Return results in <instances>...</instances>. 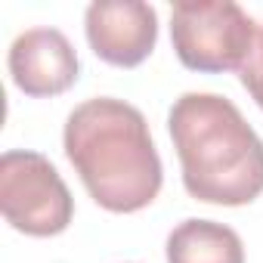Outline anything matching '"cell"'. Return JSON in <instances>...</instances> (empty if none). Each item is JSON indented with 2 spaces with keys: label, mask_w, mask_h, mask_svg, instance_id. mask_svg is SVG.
I'll use <instances>...</instances> for the list:
<instances>
[{
  "label": "cell",
  "mask_w": 263,
  "mask_h": 263,
  "mask_svg": "<svg viewBox=\"0 0 263 263\" xmlns=\"http://www.w3.org/2000/svg\"><path fill=\"white\" fill-rule=\"evenodd\" d=\"M10 74L25 96H59L78 81V53L59 28H28L10 47Z\"/></svg>",
  "instance_id": "8992f818"
},
{
  "label": "cell",
  "mask_w": 263,
  "mask_h": 263,
  "mask_svg": "<svg viewBox=\"0 0 263 263\" xmlns=\"http://www.w3.org/2000/svg\"><path fill=\"white\" fill-rule=\"evenodd\" d=\"M167 263H245V245L226 223L183 220L167 235Z\"/></svg>",
  "instance_id": "52a82bcc"
},
{
  "label": "cell",
  "mask_w": 263,
  "mask_h": 263,
  "mask_svg": "<svg viewBox=\"0 0 263 263\" xmlns=\"http://www.w3.org/2000/svg\"><path fill=\"white\" fill-rule=\"evenodd\" d=\"M238 81H241V87L254 96V102L263 108V31L257 34L248 62L238 68Z\"/></svg>",
  "instance_id": "ba28073f"
},
{
  "label": "cell",
  "mask_w": 263,
  "mask_h": 263,
  "mask_svg": "<svg viewBox=\"0 0 263 263\" xmlns=\"http://www.w3.org/2000/svg\"><path fill=\"white\" fill-rule=\"evenodd\" d=\"M65 155L90 198L111 214L149 208L164 183L146 115L124 99L96 96L65 121Z\"/></svg>",
  "instance_id": "6da1fadb"
},
{
  "label": "cell",
  "mask_w": 263,
  "mask_h": 263,
  "mask_svg": "<svg viewBox=\"0 0 263 263\" xmlns=\"http://www.w3.org/2000/svg\"><path fill=\"white\" fill-rule=\"evenodd\" d=\"M90 50L118 68L149 59L158 41V13L143 0H96L84 16Z\"/></svg>",
  "instance_id": "5b68a950"
},
{
  "label": "cell",
  "mask_w": 263,
  "mask_h": 263,
  "mask_svg": "<svg viewBox=\"0 0 263 263\" xmlns=\"http://www.w3.org/2000/svg\"><path fill=\"white\" fill-rule=\"evenodd\" d=\"M0 211L13 229L47 238L68 229L74 198L41 152L13 149L0 158Z\"/></svg>",
  "instance_id": "277c9868"
},
{
  "label": "cell",
  "mask_w": 263,
  "mask_h": 263,
  "mask_svg": "<svg viewBox=\"0 0 263 263\" xmlns=\"http://www.w3.org/2000/svg\"><path fill=\"white\" fill-rule=\"evenodd\" d=\"M167 130L192 198L238 208L263 192V140L232 99L183 93L167 111Z\"/></svg>",
  "instance_id": "7a4b0ae2"
},
{
  "label": "cell",
  "mask_w": 263,
  "mask_h": 263,
  "mask_svg": "<svg viewBox=\"0 0 263 263\" xmlns=\"http://www.w3.org/2000/svg\"><path fill=\"white\" fill-rule=\"evenodd\" d=\"M257 34V22L235 0H180L171 10V44L192 71H238Z\"/></svg>",
  "instance_id": "3957f363"
}]
</instances>
